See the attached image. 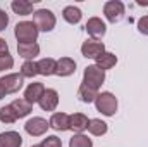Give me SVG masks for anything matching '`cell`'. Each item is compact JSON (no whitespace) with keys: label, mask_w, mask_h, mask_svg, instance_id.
Wrapping results in <instances>:
<instances>
[{"label":"cell","mask_w":148,"mask_h":147,"mask_svg":"<svg viewBox=\"0 0 148 147\" xmlns=\"http://www.w3.org/2000/svg\"><path fill=\"white\" fill-rule=\"evenodd\" d=\"M38 28L33 21H21L14 28V35L17 38V43H36Z\"/></svg>","instance_id":"6da1fadb"},{"label":"cell","mask_w":148,"mask_h":147,"mask_svg":"<svg viewBox=\"0 0 148 147\" xmlns=\"http://www.w3.org/2000/svg\"><path fill=\"white\" fill-rule=\"evenodd\" d=\"M117 106H119L117 97L112 92H102L95 99V107L103 116H114L117 112Z\"/></svg>","instance_id":"7a4b0ae2"},{"label":"cell","mask_w":148,"mask_h":147,"mask_svg":"<svg viewBox=\"0 0 148 147\" xmlns=\"http://www.w3.org/2000/svg\"><path fill=\"white\" fill-rule=\"evenodd\" d=\"M33 23L36 24L38 31H52L57 24V19H55V14L50 10V9H38L33 12Z\"/></svg>","instance_id":"3957f363"},{"label":"cell","mask_w":148,"mask_h":147,"mask_svg":"<svg viewBox=\"0 0 148 147\" xmlns=\"http://www.w3.org/2000/svg\"><path fill=\"white\" fill-rule=\"evenodd\" d=\"M103 81H105V71L100 69L97 64L84 68L83 81H81L83 85H86V87H90V88H93V90H98V88L103 85Z\"/></svg>","instance_id":"277c9868"},{"label":"cell","mask_w":148,"mask_h":147,"mask_svg":"<svg viewBox=\"0 0 148 147\" xmlns=\"http://www.w3.org/2000/svg\"><path fill=\"white\" fill-rule=\"evenodd\" d=\"M124 12H126V7L121 0H109L103 3V14L109 23H114V24L119 23L124 17Z\"/></svg>","instance_id":"5b68a950"},{"label":"cell","mask_w":148,"mask_h":147,"mask_svg":"<svg viewBox=\"0 0 148 147\" xmlns=\"http://www.w3.org/2000/svg\"><path fill=\"white\" fill-rule=\"evenodd\" d=\"M48 128H50L48 121L45 118H40V116H33V118H29L24 123V130L31 137H41V135H45Z\"/></svg>","instance_id":"8992f818"},{"label":"cell","mask_w":148,"mask_h":147,"mask_svg":"<svg viewBox=\"0 0 148 147\" xmlns=\"http://www.w3.org/2000/svg\"><path fill=\"white\" fill-rule=\"evenodd\" d=\"M0 83L5 90V94H16L23 88L24 85V78L21 76V73H9V74H3L0 78Z\"/></svg>","instance_id":"52a82bcc"},{"label":"cell","mask_w":148,"mask_h":147,"mask_svg":"<svg viewBox=\"0 0 148 147\" xmlns=\"http://www.w3.org/2000/svg\"><path fill=\"white\" fill-rule=\"evenodd\" d=\"M103 52H105V45H103V42H98V40H86L81 45V54L86 59H95L97 61Z\"/></svg>","instance_id":"ba28073f"},{"label":"cell","mask_w":148,"mask_h":147,"mask_svg":"<svg viewBox=\"0 0 148 147\" xmlns=\"http://www.w3.org/2000/svg\"><path fill=\"white\" fill-rule=\"evenodd\" d=\"M84 30L91 37V40H98V38H102L107 33V26H105V23L100 17H90L86 26H84Z\"/></svg>","instance_id":"9c48e42d"},{"label":"cell","mask_w":148,"mask_h":147,"mask_svg":"<svg viewBox=\"0 0 148 147\" xmlns=\"http://www.w3.org/2000/svg\"><path fill=\"white\" fill-rule=\"evenodd\" d=\"M38 104H40V107L43 111H55L57 106H59V94H57V90L45 88V92H43L41 99L38 101Z\"/></svg>","instance_id":"30bf717a"},{"label":"cell","mask_w":148,"mask_h":147,"mask_svg":"<svg viewBox=\"0 0 148 147\" xmlns=\"http://www.w3.org/2000/svg\"><path fill=\"white\" fill-rule=\"evenodd\" d=\"M48 125L55 132H67V130H71L69 114L67 112H53L52 118H50V121H48Z\"/></svg>","instance_id":"8fae6325"},{"label":"cell","mask_w":148,"mask_h":147,"mask_svg":"<svg viewBox=\"0 0 148 147\" xmlns=\"http://www.w3.org/2000/svg\"><path fill=\"white\" fill-rule=\"evenodd\" d=\"M43 92H45V87H43V83H29L28 87H26V90H24V101H28L31 106L33 104H36L38 101L41 99V95H43Z\"/></svg>","instance_id":"7c38bea8"},{"label":"cell","mask_w":148,"mask_h":147,"mask_svg":"<svg viewBox=\"0 0 148 147\" xmlns=\"http://www.w3.org/2000/svg\"><path fill=\"white\" fill-rule=\"evenodd\" d=\"M88 123H90V118L83 112H74L69 116V125H71V130L76 133H83L86 128H88Z\"/></svg>","instance_id":"4fadbf2b"},{"label":"cell","mask_w":148,"mask_h":147,"mask_svg":"<svg viewBox=\"0 0 148 147\" xmlns=\"http://www.w3.org/2000/svg\"><path fill=\"white\" fill-rule=\"evenodd\" d=\"M23 146V137L19 132H2L0 133V147H21Z\"/></svg>","instance_id":"5bb4252c"},{"label":"cell","mask_w":148,"mask_h":147,"mask_svg":"<svg viewBox=\"0 0 148 147\" xmlns=\"http://www.w3.org/2000/svg\"><path fill=\"white\" fill-rule=\"evenodd\" d=\"M76 73V61L71 59V57H60L57 61V71L55 74L57 76H71V74Z\"/></svg>","instance_id":"9a60e30c"},{"label":"cell","mask_w":148,"mask_h":147,"mask_svg":"<svg viewBox=\"0 0 148 147\" xmlns=\"http://www.w3.org/2000/svg\"><path fill=\"white\" fill-rule=\"evenodd\" d=\"M17 52L23 59L33 61L40 54V45L38 43H17Z\"/></svg>","instance_id":"2e32d148"},{"label":"cell","mask_w":148,"mask_h":147,"mask_svg":"<svg viewBox=\"0 0 148 147\" xmlns=\"http://www.w3.org/2000/svg\"><path fill=\"white\" fill-rule=\"evenodd\" d=\"M36 66H38V74H43V76H52L57 71V61L52 59V57L40 59L36 62Z\"/></svg>","instance_id":"e0dca14e"},{"label":"cell","mask_w":148,"mask_h":147,"mask_svg":"<svg viewBox=\"0 0 148 147\" xmlns=\"http://www.w3.org/2000/svg\"><path fill=\"white\" fill-rule=\"evenodd\" d=\"M10 107L14 109V112H16L17 118H26V116L31 112V109H33V106H31L28 101H24V99H16V101H12V102H10Z\"/></svg>","instance_id":"ac0fdd59"},{"label":"cell","mask_w":148,"mask_h":147,"mask_svg":"<svg viewBox=\"0 0 148 147\" xmlns=\"http://www.w3.org/2000/svg\"><path fill=\"white\" fill-rule=\"evenodd\" d=\"M62 17L64 21H67L69 24H77L83 17V12L79 7H74V5H67L64 10H62Z\"/></svg>","instance_id":"d6986e66"},{"label":"cell","mask_w":148,"mask_h":147,"mask_svg":"<svg viewBox=\"0 0 148 147\" xmlns=\"http://www.w3.org/2000/svg\"><path fill=\"white\" fill-rule=\"evenodd\" d=\"M10 9L16 14H19V16H29V14H33V3L28 2V0H12Z\"/></svg>","instance_id":"ffe728a7"},{"label":"cell","mask_w":148,"mask_h":147,"mask_svg":"<svg viewBox=\"0 0 148 147\" xmlns=\"http://www.w3.org/2000/svg\"><path fill=\"white\" fill-rule=\"evenodd\" d=\"M97 95H98V90H93V88H90V87H86V85H83V83H81L79 88H77V99H79L81 102H84V104L95 102Z\"/></svg>","instance_id":"44dd1931"},{"label":"cell","mask_w":148,"mask_h":147,"mask_svg":"<svg viewBox=\"0 0 148 147\" xmlns=\"http://www.w3.org/2000/svg\"><path fill=\"white\" fill-rule=\"evenodd\" d=\"M107 130H109L107 123L102 121V119H98V118H93V119H90V123H88V132H90L91 135H95V137L105 135Z\"/></svg>","instance_id":"7402d4cb"},{"label":"cell","mask_w":148,"mask_h":147,"mask_svg":"<svg viewBox=\"0 0 148 147\" xmlns=\"http://www.w3.org/2000/svg\"><path fill=\"white\" fill-rule=\"evenodd\" d=\"M117 64V55L115 54H112V52H103L98 59H97V66L100 68V69H110Z\"/></svg>","instance_id":"603a6c76"},{"label":"cell","mask_w":148,"mask_h":147,"mask_svg":"<svg viewBox=\"0 0 148 147\" xmlns=\"http://www.w3.org/2000/svg\"><path fill=\"white\" fill-rule=\"evenodd\" d=\"M69 147H93V140L83 133H76L69 140Z\"/></svg>","instance_id":"cb8c5ba5"},{"label":"cell","mask_w":148,"mask_h":147,"mask_svg":"<svg viewBox=\"0 0 148 147\" xmlns=\"http://www.w3.org/2000/svg\"><path fill=\"white\" fill-rule=\"evenodd\" d=\"M16 119H17V116H16L14 109L10 107V104H9V106H3V107H0V121H2V123H5V125H10V123H14Z\"/></svg>","instance_id":"d4e9b609"},{"label":"cell","mask_w":148,"mask_h":147,"mask_svg":"<svg viewBox=\"0 0 148 147\" xmlns=\"http://www.w3.org/2000/svg\"><path fill=\"white\" fill-rule=\"evenodd\" d=\"M38 74V66L33 61H24L21 66V76L23 78H33Z\"/></svg>","instance_id":"484cf974"},{"label":"cell","mask_w":148,"mask_h":147,"mask_svg":"<svg viewBox=\"0 0 148 147\" xmlns=\"http://www.w3.org/2000/svg\"><path fill=\"white\" fill-rule=\"evenodd\" d=\"M41 147H62V140L57 137V135H48L47 139L41 140Z\"/></svg>","instance_id":"4316f807"},{"label":"cell","mask_w":148,"mask_h":147,"mask_svg":"<svg viewBox=\"0 0 148 147\" xmlns=\"http://www.w3.org/2000/svg\"><path fill=\"white\" fill-rule=\"evenodd\" d=\"M14 66V59L10 54H5V55H0V71H5V69H10Z\"/></svg>","instance_id":"83f0119b"},{"label":"cell","mask_w":148,"mask_h":147,"mask_svg":"<svg viewBox=\"0 0 148 147\" xmlns=\"http://www.w3.org/2000/svg\"><path fill=\"white\" fill-rule=\"evenodd\" d=\"M138 31L141 35H148V16H143L138 19Z\"/></svg>","instance_id":"f1b7e54d"},{"label":"cell","mask_w":148,"mask_h":147,"mask_svg":"<svg viewBox=\"0 0 148 147\" xmlns=\"http://www.w3.org/2000/svg\"><path fill=\"white\" fill-rule=\"evenodd\" d=\"M7 24H9V16H7L5 10L0 9V31H3L7 28Z\"/></svg>","instance_id":"f546056e"},{"label":"cell","mask_w":148,"mask_h":147,"mask_svg":"<svg viewBox=\"0 0 148 147\" xmlns=\"http://www.w3.org/2000/svg\"><path fill=\"white\" fill-rule=\"evenodd\" d=\"M5 54H9V45L3 38H0V55H5Z\"/></svg>","instance_id":"4dcf8cb0"},{"label":"cell","mask_w":148,"mask_h":147,"mask_svg":"<svg viewBox=\"0 0 148 147\" xmlns=\"http://www.w3.org/2000/svg\"><path fill=\"white\" fill-rule=\"evenodd\" d=\"M5 95H7V94H5V90H3V87H2V83H0V101H2Z\"/></svg>","instance_id":"1f68e13d"},{"label":"cell","mask_w":148,"mask_h":147,"mask_svg":"<svg viewBox=\"0 0 148 147\" xmlns=\"http://www.w3.org/2000/svg\"><path fill=\"white\" fill-rule=\"evenodd\" d=\"M31 147H41V146H31Z\"/></svg>","instance_id":"d6a6232c"}]
</instances>
